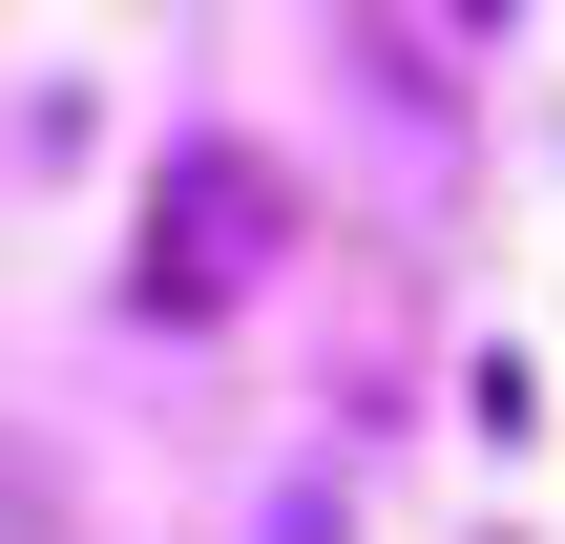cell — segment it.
Returning <instances> with one entry per match:
<instances>
[{"label": "cell", "mask_w": 565, "mask_h": 544, "mask_svg": "<svg viewBox=\"0 0 565 544\" xmlns=\"http://www.w3.org/2000/svg\"><path fill=\"white\" fill-rule=\"evenodd\" d=\"M273 231H294V210H273V168H252V147H168V189H147V252H126V294H147V314L189 335V314H231V294L273 273Z\"/></svg>", "instance_id": "cell-1"}]
</instances>
